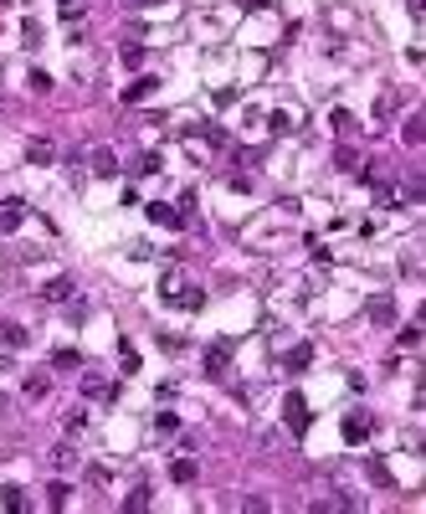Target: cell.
<instances>
[{
  "label": "cell",
  "mask_w": 426,
  "mask_h": 514,
  "mask_svg": "<svg viewBox=\"0 0 426 514\" xmlns=\"http://www.w3.org/2000/svg\"><path fill=\"white\" fill-rule=\"evenodd\" d=\"M365 319H370L375 329H391V324H396V298H391V293H375L370 304H365Z\"/></svg>",
  "instance_id": "cell-1"
},
{
  "label": "cell",
  "mask_w": 426,
  "mask_h": 514,
  "mask_svg": "<svg viewBox=\"0 0 426 514\" xmlns=\"http://www.w3.org/2000/svg\"><path fill=\"white\" fill-rule=\"evenodd\" d=\"M164 304H169V309H185V314H196V309H206V293H201V288H185V283H175V288L164 293Z\"/></svg>",
  "instance_id": "cell-2"
},
{
  "label": "cell",
  "mask_w": 426,
  "mask_h": 514,
  "mask_svg": "<svg viewBox=\"0 0 426 514\" xmlns=\"http://www.w3.org/2000/svg\"><path fill=\"white\" fill-rule=\"evenodd\" d=\"M283 422L293 427V432H308V422H313V417H308V401L298 396V391H288V401H283Z\"/></svg>",
  "instance_id": "cell-3"
},
{
  "label": "cell",
  "mask_w": 426,
  "mask_h": 514,
  "mask_svg": "<svg viewBox=\"0 0 426 514\" xmlns=\"http://www.w3.org/2000/svg\"><path fill=\"white\" fill-rule=\"evenodd\" d=\"M370 432H375V417H370V412H349V417H344V442H354V447H359Z\"/></svg>",
  "instance_id": "cell-4"
},
{
  "label": "cell",
  "mask_w": 426,
  "mask_h": 514,
  "mask_svg": "<svg viewBox=\"0 0 426 514\" xmlns=\"http://www.w3.org/2000/svg\"><path fill=\"white\" fill-rule=\"evenodd\" d=\"M144 211H149V222H155V226H169V231H180V226H185V217H180V211L169 206V201H149Z\"/></svg>",
  "instance_id": "cell-5"
},
{
  "label": "cell",
  "mask_w": 426,
  "mask_h": 514,
  "mask_svg": "<svg viewBox=\"0 0 426 514\" xmlns=\"http://www.w3.org/2000/svg\"><path fill=\"white\" fill-rule=\"evenodd\" d=\"M226 371H231V339H221V345H211V350H206V376H216V381H221Z\"/></svg>",
  "instance_id": "cell-6"
},
{
  "label": "cell",
  "mask_w": 426,
  "mask_h": 514,
  "mask_svg": "<svg viewBox=\"0 0 426 514\" xmlns=\"http://www.w3.org/2000/svg\"><path fill=\"white\" fill-rule=\"evenodd\" d=\"M72 293H77L72 278H47V283H41V298H47V304H67Z\"/></svg>",
  "instance_id": "cell-7"
},
{
  "label": "cell",
  "mask_w": 426,
  "mask_h": 514,
  "mask_svg": "<svg viewBox=\"0 0 426 514\" xmlns=\"http://www.w3.org/2000/svg\"><path fill=\"white\" fill-rule=\"evenodd\" d=\"M88 165H93V175H103V180H108V175H118V155H113L108 144H98L93 155H88Z\"/></svg>",
  "instance_id": "cell-8"
},
{
  "label": "cell",
  "mask_w": 426,
  "mask_h": 514,
  "mask_svg": "<svg viewBox=\"0 0 426 514\" xmlns=\"http://www.w3.org/2000/svg\"><path fill=\"white\" fill-rule=\"evenodd\" d=\"M21 222H26V201H21V196L0 201V231H16Z\"/></svg>",
  "instance_id": "cell-9"
},
{
  "label": "cell",
  "mask_w": 426,
  "mask_h": 514,
  "mask_svg": "<svg viewBox=\"0 0 426 514\" xmlns=\"http://www.w3.org/2000/svg\"><path fill=\"white\" fill-rule=\"evenodd\" d=\"M308 360H313V345L303 339V345H293V350L283 355V371H288V376H298V371H308Z\"/></svg>",
  "instance_id": "cell-10"
},
{
  "label": "cell",
  "mask_w": 426,
  "mask_h": 514,
  "mask_svg": "<svg viewBox=\"0 0 426 514\" xmlns=\"http://www.w3.org/2000/svg\"><path fill=\"white\" fill-rule=\"evenodd\" d=\"M155 88H159V77H149V72H144V77H134L129 88H123V103H144Z\"/></svg>",
  "instance_id": "cell-11"
},
{
  "label": "cell",
  "mask_w": 426,
  "mask_h": 514,
  "mask_svg": "<svg viewBox=\"0 0 426 514\" xmlns=\"http://www.w3.org/2000/svg\"><path fill=\"white\" fill-rule=\"evenodd\" d=\"M52 468H57V474L77 468V447H72V442H57V447H52Z\"/></svg>",
  "instance_id": "cell-12"
},
{
  "label": "cell",
  "mask_w": 426,
  "mask_h": 514,
  "mask_svg": "<svg viewBox=\"0 0 426 514\" xmlns=\"http://www.w3.org/2000/svg\"><path fill=\"white\" fill-rule=\"evenodd\" d=\"M52 160H57V149H52L47 139H31V144H26V165H52Z\"/></svg>",
  "instance_id": "cell-13"
},
{
  "label": "cell",
  "mask_w": 426,
  "mask_h": 514,
  "mask_svg": "<svg viewBox=\"0 0 426 514\" xmlns=\"http://www.w3.org/2000/svg\"><path fill=\"white\" fill-rule=\"evenodd\" d=\"M196 474H201L196 458H175V463H169V479H175V483H196Z\"/></svg>",
  "instance_id": "cell-14"
},
{
  "label": "cell",
  "mask_w": 426,
  "mask_h": 514,
  "mask_svg": "<svg viewBox=\"0 0 426 514\" xmlns=\"http://www.w3.org/2000/svg\"><path fill=\"white\" fill-rule=\"evenodd\" d=\"M47 391H52V376H47V371H31V376H26V396H31V401H41Z\"/></svg>",
  "instance_id": "cell-15"
},
{
  "label": "cell",
  "mask_w": 426,
  "mask_h": 514,
  "mask_svg": "<svg viewBox=\"0 0 426 514\" xmlns=\"http://www.w3.org/2000/svg\"><path fill=\"white\" fill-rule=\"evenodd\" d=\"M82 396H103V401H113V386L103 381V376H82Z\"/></svg>",
  "instance_id": "cell-16"
},
{
  "label": "cell",
  "mask_w": 426,
  "mask_h": 514,
  "mask_svg": "<svg viewBox=\"0 0 426 514\" xmlns=\"http://www.w3.org/2000/svg\"><path fill=\"white\" fill-rule=\"evenodd\" d=\"M400 134H406V144L416 149V144L426 139V114H411V119H406V128H400Z\"/></svg>",
  "instance_id": "cell-17"
},
{
  "label": "cell",
  "mask_w": 426,
  "mask_h": 514,
  "mask_svg": "<svg viewBox=\"0 0 426 514\" xmlns=\"http://www.w3.org/2000/svg\"><path fill=\"white\" fill-rule=\"evenodd\" d=\"M0 339H6L11 350H26V345H31V334L21 329V324H0Z\"/></svg>",
  "instance_id": "cell-18"
},
{
  "label": "cell",
  "mask_w": 426,
  "mask_h": 514,
  "mask_svg": "<svg viewBox=\"0 0 426 514\" xmlns=\"http://www.w3.org/2000/svg\"><path fill=\"white\" fill-rule=\"evenodd\" d=\"M67 494H72V488L62 483V479H52V483H47V504H52V509H67Z\"/></svg>",
  "instance_id": "cell-19"
},
{
  "label": "cell",
  "mask_w": 426,
  "mask_h": 514,
  "mask_svg": "<svg viewBox=\"0 0 426 514\" xmlns=\"http://www.w3.org/2000/svg\"><path fill=\"white\" fill-rule=\"evenodd\" d=\"M159 165H164V160L155 155V149H149V155H139V160H134V175H159Z\"/></svg>",
  "instance_id": "cell-20"
},
{
  "label": "cell",
  "mask_w": 426,
  "mask_h": 514,
  "mask_svg": "<svg viewBox=\"0 0 426 514\" xmlns=\"http://www.w3.org/2000/svg\"><path fill=\"white\" fill-rule=\"evenodd\" d=\"M329 124L339 128V139H344V134H354V114H349V109H334V114H329Z\"/></svg>",
  "instance_id": "cell-21"
},
{
  "label": "cell",
  "mask_w": 426,
  "mask_h": 514,
  "mask_svg": "<svg viewBox=\"0 0 426 514\" xmlns=\"http://www.w3.org/2000/svg\"><path fill=\"white\" fill-rule=\"evenodd\" d=\"M118 57H123V67H139V62H144V47H139V41H123Z\"/></svg>",
  "instance_id": "cell-22"
},
{
  "label": "cell",
  "mask_w": 426,
  "mask_h": 514,
  "mask_svg": "<svg viewBox=\"0 0 426 514\" xmlns=\"http://www.w3.org/2000/svg\"><path fill=\"white\" fill-rule=\"evenodd\" d=\"M0 509H26V494H21V488H0Z\"/></svg>",
  "instance_id": "cell-23"
},
{
  "label": "cell",
  "mask_w": 426,
  "mask_h": 514,
  "mask_svg": "<svg viewBox=\"0 0 426 514\" xmlns=\"http://www.w3.org/2000/svg\"><path fill=\"white\" fill-rule=\"evenodd\" d=\"M365 474H370V483H380V488H391V483H396L386 463H365Z\"/></svg>",
  "instance_id": "cell-24"
},
{
  "label": "cell",
  "mask_w": 426,
  "mask_h": 514,
  "mask_svg": "<svg viewBox=\"0 0 426 514\" xmlns=\"http://www.w3.org/2000/svg\"><path fill=\"white\" fill-rule=\"evenodd\" d=\"M267 128H272V134H288V128H293V114H288V109L267 114Z\"/></svg>",
  "instance_id": "cell-25"
},
{
  "label": "cell",
  "mask_w": 426,
  "mask_h": 514,
  "mask_svg": "<svg viewBox=\"0 0 426 514\" xmlns=\"http://www.w3.org/2000/svg\"><path fill=\"white\" fill-rule=\"evenodd\" d=\"M118 360H123V376H134V371H139V355H134V345H129V339L118 345Z\"/></svg>",
  "instance_id": "cell-26"
},
{
  "label": "cell",
  "mask_w": 426,
  "mask_h": 514,
  "mask_svg": "<svg viewBox=\"0 0 426 514\" xmlns=\"http://www.w3.org/2000/svg\"><path fill=\"white\" fill-rule=\"evenodd\" d=\"M52 366L72 371V366H82V355H77V350H52Z\"/></svg>",
  "instance_id": "cell-27"
},
{
  "label": "cell",
  "mask_w": 426,
  "mask_h": 514,
  "mask_svg": "<svg viewBox=\"0 0 426 514\" xmlns=\"http://www.w3.org/2000/svg\"><path fill=\"white\" fill-rule=\"evenodd\" d=\"M396 114V93H380L375 98V119H391Z\"/></svg>",
  "instance_id": "cell-28"
},
{
  "label": "cell",
  "mask_w": 426,
  "mask_h": 514,
  "mask_svg": "<svg viewBox=\"0 0 426 514\" xmlns=\"http://www.w3.org/2000/svg\"><path fill=\"white\" fill-rule=\"evenodd\" d=\"M334 165H339V170H354V165H359V155H354V149H349V144H339V155H334Z\"/></svg>",
  "instance_id": "cell-29"
},
{
  "label": "cell",
  "mask_w": 426,
  "mask_h": 514,
  "mask_svg": "<svg viewBox=\"0 0 426 514\" xmlns=\"http://www.w3.org/2000/svg\"><path fill=\"white\" fill-rule=\"evenodd\" d=\"M421 345V324H406L400 329V350H416Z\"/></svg>",
  "instance_id": "cell-30"
},
{
  "label": "cell",
  "mask_w": 426,
  "mask_h": 514,
  "mask_svg": "<svg viewBox=\"0 0 426 514\" xmlns=\"http://www.w3.org/2000/svg\"><path fill=\"white\" fill-rule=\"evenodd\" d=\"M155 427L169 437V432H180V417H175V412H159V417H155Z\"/></svg>",
  "instance_id": "cell-31"
},
{
  "label": "cell",
  "mask_w": 426,
  "mask_h": 514,
  "mask_svg": "<svg viewBox=\"0 0 426 514\" xmlns=\"http://www.w3.org/2000/svg\"><path fill=\"white\" fill-rule=\"evenodd\" d=\"M123 509H149V488L139 483V488H134V494H129V499H123Z\"/></svg>",
  "instance_id": "cell-32"
},
{
  "label": "cell",
  "mask_w": 426,
  "mask_h": 514,
  "mask_svg": "<svg viewBox=\"0 0 426 514\" xmlns=\"http://www.w3.org/2000/svg\"><path fill=\"white\" fill-rule=\"evenodd\" d=\"M26 82H31V93H52V77H47V72H41V67H36V72H31Z\"/></svg>",
  "instance_id": "cell-33"
},
{
  "label": "cell",
  "mask_w": 426,
  "mask_h": 514,
  "mask_svg": "<svg viewBox=\"0 0 426 514\" xmlns=\"http://www.w3.org/2000/svg\"><path fill=\"white\" fill-rule=\"evenodd\" d=\"M21 36H26V47H41V21H26V26H21Z\"/></svg>",
  "instance_id": "cell-34"
},
{
  "label": "cell",
  "mask_w": 426,
  "mask_h": 514,
  "mask_svg": "<svg viewBox=\"0 0 426 514\" xmlns=\"http://www.w3.org/2000/svg\"><path fill=\"white\" fill-rule=\"evenodd\" d=\"M62 16H67V21H77V16H82V0H62Z\"/></svg>",
  "instance_id": "cell-35"
},
{
  "label": "cell",
  "mask_w": 426,
  "mask_h": 514,
  "mask_svg": "<svg viewBox=\"0 0 426 514\" xmlns=\"http://www.w3.org/2000/svg\"><path fill=\"white\" fill-rule=\"evenodd\" d=\"M242 11H267V0H242Z\"/></svg>",
  "instance_id": "cell-36"
},
{
  "label": "cell",
  "mask_w": 426,
  "mask_h": 514,
  "mask_svg": "<svg viewBox=\"0 0 426 514\" xmlns=\"http://www.w3.org/2000/svg\"><path fill=\"white\" fill-rule=\"evenodd\" d=\"M0 371H16V366H11V355H0Z\"/></svg>",
  "instance_id": "cell-37"
}]
</instances>
